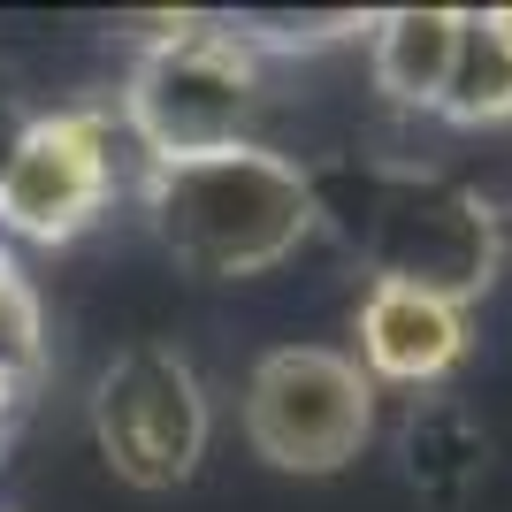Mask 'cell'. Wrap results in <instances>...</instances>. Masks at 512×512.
<instances>
[{
  "mask_svg": "<svg viewBox=\"0 0 512 512\" xmlns=\"http://www.w3.org/2000/svg\"><path fill=\"white\" fill-rule=\"evenodd\" d=\"M138 199H146V222L169 245V260L199 283L268 276L321 222V184L299 161H283L253 138L214 146V153L146 161Z\"/></svg>",
  "mask_w": 512,
  "mask_h": 512,
  "instance_id": "6da1fadb",
  "label": "cell"
},
{
  "mask_svg": "<svg viewBox=\"0 0 512 512\" xmlns=\"http://www.w3.org/2000/svg\"><path fill=\"white\" fill-rule=\"evenodd\" d=\"M260 107V54L214 16H161L123 92V130L146 161L237 146Z\"/></svg>",
  "mask_w": 512,
  "mask_h": 512,
  "instance_id": "7a4b0ae2",
  "label": "cell"
},
{
  "mask_svg": "<svg viewBox=\"0 0 512 512\" xmlns=\"http://www.w3.org/2000/svg\"><path fill=\"white\" fill-rule=\"evenodd\" d=\"M245 436L276 474H337L375 436V383L329 344H276L245 375Z\"/></svg>",
  "mask_w": 512,
  "mask_h": 512,
  "instance_id": "3957f363",
  "label": "cell"
},
{
  "mask_svg": "<svg viewBox=\"0 0 512 512\" xmlns=\"http://www.w3.org/2000/svg\"><path fill=\"white\" fill-rule=\"evenodd\" d=\"M214 436V406L199 367L176 344H130L92 390V444L130 490L192 482Z\"/></svg>",
  "mask_w": 512,
  "mask_h": 512,
  "instance_id": "277c9868",
  "label": "cell"
},
{
  "mask_svg": "<svg viewBox=\"0 0 512 512\" xmlns=\"http://www.w3.org/2000/svg\"><path fill=\"white\" fill-rule=\"evenodd\" d=\"M115 192V130L92 107L31 115L0 153V237L69 245L100 222Z\"/></svg>",
  "mask_w": 512,
  "mask_h": 512,
  "instance_id": "5b68a950",
  "label": "cell"
},
{
  "mask_svg": "<svg viewBox=\"0 0 512 512\" xmlns=\"http://www.w3.org/2000/svg\"><path fill=\"white\" fill-rule=\"evenodd\" d=\"M367 253H375V276L474 306L497 283V222L459 184L390 176L367 214Z\"/></svg>",
  "mask_w": 512,
  "mask_h": 512,
  "instance_id": "8992f818",
  "label": "cell"
},
{
  "mask_svg": "<svg viewBox=\"0 0 512 512\" xmlns=\"http://www.w3.org/2000/svg\"><path fill=\"white\" fill-rule=\"evenodd\" d=\"M352 329H360V375L367 383H398V390H436L474 352L467 306L413 291V283H390V276L367 283Z\"/></svg>",
  "mask_w": 512,
  "mask_h": 512,
  "instance_id": "52a82bcc",
  "label": "cell"
},
{
  "mask_svg": "<svg viewBox=\"0 0 512 512\" xmlns=\"http://www.w3.org/2000/svg\"><path fill=\"white\" fill-rule=\"evenodd\" d=\"M398 467H406V482L428 505L459 512L482 490V474H490V428L459 398H413L406 428H398Z\"/></svg>",
  "mask_w": 512,
  "mask_h": 512,
  "instance_id": "ba28073f",
  "label": "cell"
},
{
  "mask_svg": "<svg viewBox=\"0 0 512 512\" xmlns=\"http://www.w3.org/2000/svg\"><path fill=\"white\" fill-rule=\"evenodd\" d=\"M451 54H459V8H390V16H367V62H375V92L390 107L436 115Z\"/></svg>",
  "mask_w": 512,
  "mask_h": 512,
  "instance_id": "9c48e42d",
  "label": "cell"
},
{
  "mask_svg": "<svg viewBox=\"0 0 512 512\" xmlns=\"http://www.w3.org/2000/svg\"><path fill=\"white\" fill-rule=\"evenodd\" d=\"M436 115H444V123H467V130L512 123V46L482 23V8H459V54H451Z\"/></svg>",
  "mask_w": 512,
  "mask_h": 512,
  "instance_id": "30bf717a",
  "label": "cell"
},
{
  "mask_svg": "<svg viewBox=\"0 0 512 512\" xmlns=\"http://www.w3.org/2000/svg\"><path fill=\"white\" fill-rule=\"evenodd\" d=\"M46 367V314H39V291L23 276V260L0 245V421L31 398Z\"/></svg>",
  "mask_w": 512,
  "mask_h": 512,
  "instance_id": "8fae6325",
  "label": "cell"
},
{
  "mask_svg": "<svg viewBox=\"0 0 512 512\" xmlns=\"http://www.w3.org/2000/svg\"><path fill=\"white\" fill-rule=\"evenodd\" d=\"M482 23H490L497 39H505V46H512V8H482Z\"/></svg>",
  "mask_w": 512,
  "mask_h": 512,
  "instance_id": "7c38bea8",
  "label": "cell"
},
{
  "mask_svg": "<svg viewBox=\"0 0 512 512\" xmlns=\"http://www.w3.org/2000/svg\"><path fill=\"white\" fill-rule=\"evenodd\" d=\"M8 138H16V130H8ZM8 138H0V153H8Z\"/></svg>",
  "mask_w": 512,
  "mask_h": 512,
  "instance_id": "4fadbf2b",
  "label": "cell"
}]
</instances>
